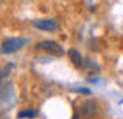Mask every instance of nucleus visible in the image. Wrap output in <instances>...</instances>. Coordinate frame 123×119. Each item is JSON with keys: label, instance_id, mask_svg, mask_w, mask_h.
Instances as JSON below:
<instances>
[{"label": "nucleus", "instance_id": "obj_4", "mask_svg": "<svg viewBox=\"0 0 123 119\" xmlns=\"http://www.w3.org/2000/svg\"><path fill=\"white\" fill-rule=\"evenodd\" d=\"M95 113H97V103L94 100H85L80 104V114L82 116L90 118V116H95Z\"/></svg>", "mask_w": 123, "mask_h": 119}, {"label": "nucleus", "instance_id": "obj_6", "mask_svg": "<svg viewBox=\"0 0 123 119\" xmlns=\"http://www.w3.org/2000/svg\"><path fill=\"white\" fill-rule=\"evenodd\" d=\"M35 116H36L35 109H21L18 113V118H35Z\"/></svg>", "mask_w": 123, "mask_h": 119}, {"label": "nucleus", "instance_id": "obj_8", "mask_svg": "<svg viewBox=\"0 0 123 119\" xmlns=\"http://www.w3.org/2000/svg\"><path fill=\"white\" fill-rule=\"evenodd\" d=\"M74 92H77V93H84V95H90V90L89 88H74Z\"/></svg>", "mask_w": 123, "mask_h": 119}, {"label": "nucleus", "instance_id": "obj_3", "mask_svg": "<svg viewBox=\"0 0 123 119\" xmlns=\"http://www.w3.org/2000/svg\"><path fill=\"white\" fill-rule=\"evenodd\" d=\"M31 25L36 28V29H41V31H56L59 28V21L53 18H46V20H33Z\"/></svg>", "mask_w": 123, "mask_h": 119}, {"label": "nucleus", "instance_id": "obj_5", "mask_svg": "<svg viewBox=\"0 0 123 119\" xmlns=\"http://www.w3.org/2000/svg\"><path fill=\"white\" fill-rule=\"evenodd\" d=\"M69 59L72 60V64L76 65V67H82V64H84V59H82V55L79 54L76 49H71V51H69Z\"/></svg>", "mask_w": 123, "mask_h": 119}, {"label": "nucleus", "instance_id": "obj_2", "mask_svg": "<svg viewBox=\"0 0 123 119\" xmlns=\"http://www.w3.org/2000/svg\"><path fill=\"white\" fill-rule=\"evenodd\" d=\"M36 49L38 51H46V52H49V54H53V55H62L64 54L62 46L59 43H56V41H41V43L36 44Z\"/></svg>", "mask_w": 123, "mask_h": 119}, {"label": "nucleus", "instance_id": "obj_9", "mask_svg": "<svg viewBox=\"0 0 123 119\" xmlns=\"http://www.w3.org/2000/svg\"><path fill=\"white\" fill-rule=\"evenodd\" d=\"M89 82H92V83H98V78H97V77H90V78H89Z\"/></svg>", "mask_w": 123, "mask_h": 119}, {"label": "nucleus", "instance_id": "obj_7", "mask_svg": "<svg viewBox=\"0 0 123 119\" xmlns=\"http://www.w3.org/2000/svg\"><path fill=\"white\" fill-rule=\"evenodd\" d=\"M12 67H13V65L10 64V65H7V67H3V69H0V83H2V80L8 75V70L12 69Z\"/></svg>", "mask_w": 123, "mask_h": 119}, {"label": "nucleus", "instance_id": "obj_1", "mask_svg": "<svg viewBox=\"0 0 123 119\" xmlns=\"http://www.w3.org/2000/svg\"><path fill=\"white\" fill-rule=\"evenodd\" d=\"M28 44V39L26 38H7L2 41L0 44V54H12V52H17L21 47H25Z\"/></svg>", "mask_w": 123, "mask_h": 119}]
</instances>
